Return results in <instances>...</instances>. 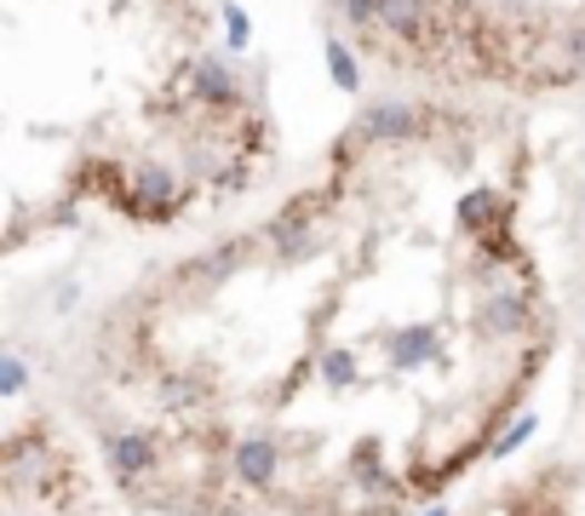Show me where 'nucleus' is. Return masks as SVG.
<instances>
[{
  "mask_svg": "<svg viewBox=\"0 0 585 516\" xmlns=\"http://www.w3.org/2000/svg\"><path fill=\"white\" fill-rule=\"evenodd\" d=\"M500 516H568V510L551 499V494H523V499H511Z\"/></svg>",
  "mask_w": 585,
  "mask_h": 516,
  "instance_id": "f257e3e1",
  "label": "nucleus"
}]
</instances>
